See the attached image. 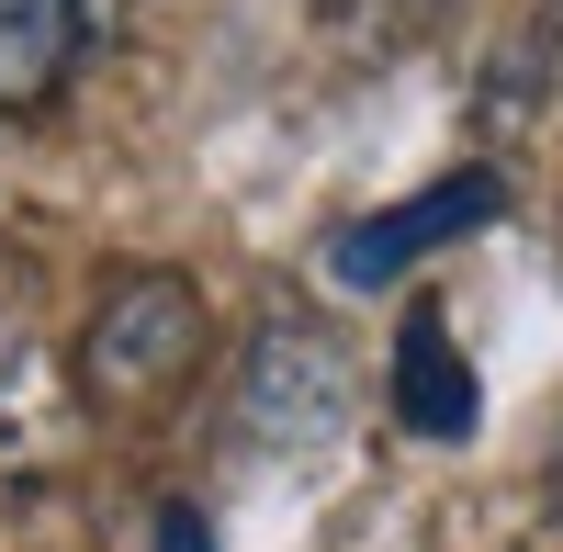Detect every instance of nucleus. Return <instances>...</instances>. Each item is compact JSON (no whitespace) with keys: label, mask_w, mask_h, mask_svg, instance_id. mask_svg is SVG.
<instances>
[{"label":"nucleus","mask_w":563,"mask_h":552,"mask_svg":"<svg viewBox=\"0 0 563 552\" xmlns=\"http://www.w3.org/2000/svg\"><path fill=\"white\" fill-rule=\"evenodd\" d=\"M395 418L417 440H474V418H485L474 361H462V339L440 328V316H406L395 328Z\"/></svg>","instance_id":"obj_5"},{"label":"nucleus","mask_w":563,"mask_h":552,"mask_svg":"<svg viewBox=\"0 0 563 552\" xmlns=\"http://www.w3.org/2000/svg\"><path fill=\"white\" fill-rule=\"evenodd\" d=\"M339 418H350V361H339V339L282 316V328L249 350L238 429H249V440H271V451H305V440H327Z\"/></svg>","instance_id":"obj_2"},{"label":"nucleus","mask_w":563,"mask_h":552,"mask_svg":"<svg viewBox=\"0 0 563 552\" xmlns=\"http://www.w3.org/2000/svg\"><path fill=\"white\" fill-rule=\"evenodd\" d=\"M451 12V0H327V34L350 45V57H395V45H417Z\"/></svg>","instance_id":"obj_6"},{"label":"nucleus","mask_w":563,"mask_h":552,"mask_svg":"<svg viewBox=\"0 0 563 552\" xmlns=\"http://www.w3.org/2000/svg\"><path fill=\"white\" fill-rule=\"evenodd\" d=\"M541 496H552V519H563V440H552V474H541Z\"/></svg>","instance_id":"obj_8"},{"label":"nucleus","mask_w":563,"mask_h":552,"mask_svg":"<svg viewBox=\"0 0 563 552\" xmlns=\"http://www.w3.org/2000/svg\"><path fill=\"white\" fill-rule=\"evenodd\" d=\"M124 0H0V113H45L113 45Z\"/></svg>","instance_id":"obj_4"},{"label":"nucleus","mask_w":563,"mask_h":552,"mask_svg":"<svg viewBox=\"0 0 563 552\" xmlns=\"http://www.w3.org/2000/svg\"><path fill=\"white\" fill-rule=\"evenodd\" d=\"M507 214V180L496 169H451L440 192H406V203H384V214H361L339 249H327V271H339L350 294H384L395 271H417L440 238H474V225H496Z\"/></svg>","instance_id":"obj_3"},{"label":"nucleus","mask_w":563,"mask_h":552,"mask_svg":"<svg viewBox=\"0 0 563 552\" xmlns=\"http://www.w3.org/2000/svg\"><path fill=\"white\" fill-rule=\"evenodd\" d=\"M147 552H214V530H203V508H158V541Z\"/></svg>","instance_id":"obj_7"},{"label":"nucleus","mask_w":563,"mask_h":552,"mask_svg":"<svg viewBox=\"0 0 563 552\" xmlns=\"http://www.w3.org/2000/svg\"><path fill=\"white\" fill-rule=\"evenodd\" d=\"M203 339H214V316H203V294L180 271H124L79 328V395L102 418H158L203 373Z\"/></svg>","instance_id":"obj_1"}]
</instances>
